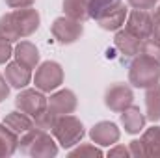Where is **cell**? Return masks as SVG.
Returning <instances> with one entry per match:
<instances>
[{
	"label": "cell",
	"mask_w": 160,
	"mask_h": 158,
	"mask_svg": "<svg viewBox=\"0 0 160 158\" xmlns=\"http://www.w3.org/2000/svg\"><path fill=\"white\" fill-rule=\"evenodd\" d=\"M39 17L36 11L26 9V11H17L11 13L4 19H0V34L4 36V39L13 41L21 36H28L38 28Z\"/></svg>",
	"instance_id": "obj_1"
},
{
	"label": "cell",
	"mask_w": 160,
	"mask_h": 158,
	"mask_svg": "<svg viewBox=\"0 0 160 158\" xmlns=\"http://www.w3.org/2000/svg\"><path fill=\"white\" fill-rule=\"evenodd\" d=\"M160 77V65L155 63V60L151 56H142L140 60H136L132 63V71H130V80L134 82V86L138 87H147V86H155Z\"/></svg>",
	"instance_id": "obj_2"
},
{
	"label": "cell",
	"mask_w": 160,
	"mask_h": 158,
	"mask_svg": "<svg viewBox=\"0 0 160 158\" xmlns=\"http://www.w3.org/2000/svg\"><path fill=\"white\" fill-rule=\"evenodd\" d=\"M52 128H54V136L60 140L62 147L75 145L78 140H82V136H84V126L75 117L60 119V121H56L52 125Z\"/></svg>",
	"instance_id": "obj_3"
},
{
	"label": "cell",
	"mask_w": 160,
	"mask_h": 158,
	"mask_svg": "<svg viewBox=\"0 0 160 158\" xmlns=\"http://www.w3.org/2000/svg\"><path fill=\"white\" fill-rule=\"evenodd\" d=\"M62 82V71L58 63H43L39 73L36 75V86H39L41 89L50 91L54 87H58Z\"/></svg>",
	"instance_id": "obj_4"
},
{
	"label": "cell",
	"mask_w": 160,
	"mask_h": 158,
	"mask_svg": "<svg viewBox=\"0 0 160 158\" xmlns=\"http://www.w3.org/2000/svg\"><path fill=\"white\" fill-rule=\"evenodd\" d=\"M45 104H47L45 97L36 93V91H26V93L17 97V106L22 112H26L30 116H36V117H41L45 114Z\"/></svg>",
	"instance_id": "obj_5"
},
{
	"label": "cell",
	"mask_w": 160,
	"mask_h": 158,
	"mask_svg": "<svg viewBox=\"0 0 160 158\" xmlns=\"http://www.w3.org/2000/svg\"><path fill=\"white\" fill-rule=\"evenodd\" d=\"M65 24H67L65 19H58L54 22L52 32L62 43H73L82 34V24L78 21H69V26H65Z\"/></svg>",
	"instance_id": "obj_6"
},
{
	"label": "cell",
	"mask_w": 160,
	"mask_h": 158,
	"mask_svg": "<svg viewBox=\"0 0 160 158\" xmlns=\"http://www.w3.org/2000/svg\"><path fill=\"white\" fill-rule=\"evenodd\" d=\"M151 30H153V26H151V19L147 13L138 9L130 15V19H128V32L130 34H134L140 39H145L151 34Z\"/></svg>",
	"instance_id": "obj_7"
},
{
	"label": "cell",
	"mask_w": 160,
	"mask_h": 158,
	"mask_svg": "<svg viewBox=\"0 0 160 158\" xmlns=\"http://www.w3.org/2000/svg\"><path fill=\"white\" fill-rule=\"evenodd\" d=\"M132 102V93L125 86H114L106 93V104L112 110H123Z\"/></svg>",
	"instance_id": "obj_8"
},
{
	"label": "cell",
	"mask_w": 160,
	"mask_h": 158,
	"mask_svg": "<svg viewBox=\"0 0 160 158\" xmlns=\"http://www.w3.org/2000/svg\"><path fill=\"white\" fill-rule=\"evenodd\" d=\"M91 138H93L99 145H110V143L118 141L119 132H118V128H116L114 123H99L97 126H93Z\"/></svg>",
	"instance_id": "obj_9"
},
{
	"label": "cell",
	"mask_w": 160,
	"mask_h": 158,
	"mask_svg": "<svg viewBox=\"0 0 160 158\" xmlns=\"http://www.w3.org/2000/svg\"><path fill=\"white\" fill-rule=\"evenodd\" d=\"M125 15H127V7L118 6V7H114L112 11H108L106 15H102V17L99 19V22H101V26H102L104 30H116V28H119L121 24H123Z\"/></svg>",
	"instance_id": "obj_10"
},
{
	"label": "cell",
	"mask_w": 160,
	"mask_h": 158,
	"mask_svg": "<svg viewBox=\"0 0 160 158\" xmlns=\"http://www.w3.org/2000/svg\"><path fill=\"white\" fill-rule=\"evenodd\" d=\"M121 121H123V125H125L127 132L134 134V132H140V130L143 128L145 117L142 116L140 108H130V110H127V112L121 116Z\"/></svg>",
	"instance_id": "obj_11"
},
{
	"label": "cell",
	"mask_w": 160,
	"mask_h": 158,
	"mask_svg": "<svg viewBox=\"0 0 160 158\" xmlns=\"http://www.w3.org/2000/svg\"><path fill=\"white\" fill-rule=\"evenodd\" d=\"M116 43L121 50L125 52V56H134L138 50H140V37H136L134 34H130L128 30L127 32H119Z\"/></svg>",
	"instance_id": "obj_12"
},
{
	"label": "cell",
	"mask_w": 160,
	"mask_h": 158,
	"mask_svg": "<svg viewBox=\"0 0 160 158\" xmlns=\"http://www.w3.org/2000/svg\"><path fill=\"white\" fill-rule=\"evenodd\" d=\"M118 6H119V0H91L88 6V15L101 19L102 15H106L108 11H112Z\"/></svg>",
	"instance_id": "obj_13"
},
{
	"label": "cell",
	"mask_w": 160,
	"mask_h": 158,
	"mask_svg": "<svg viewBox=\"0 0 160 158\" xmlns=\"http://www.w3.org/2000/svg\"><path fill=\"white\" fill-rule=\"evenodd\" d=\"M15 147H17V136L6 126H0V156L13 155Z\"/></svg>",
	"instance_id": "obj_14"
},
{
	"label": "cell",
	"mask_w": 160,
	"mask_h": 158,
	"mask_svg": "<svg viewBox=\"0 0 160 158\" xmlns=\"http://www.w3.org/2000/svg\"><path fill=\"white\" fill-rule=\"evenodd\" d=\"M17 58H19V62H22L26 67H32L34 63H38L39 54H38V50H36L30 43H22V45H19V48H17Z\"/></svg>",
	"instance_id": "obj_15"
},
{
	"label": "cell",
	"mask_w": 160,
	"mask_h": 158,
	"mask_svg": "<svg viewBox=\"0 0 160 158\" xmlns=\"http://www.w3.org/2000/svg\"><path fill=\"white\" fill-rule=\"evenodd\" d=\"M19 65L21 63H11L8 67V80L15 87H24L28 84V80H30V71H24V73L19 75Z\"/></svg>",
	"instance_id": "obj_16"
},
{
	"label": "cell",
	"mask_w": 160,
	"mask_h": 158,
	"mask_svg": "<svg viewBox=\"0 0 160 158\" xmlns=\"http://www.w3.org/2000/svg\"><path fill=\"white\" fill-rule=\"evenodd\" d=\"M6 123H8V126H9L11 130H15V132H26V130L32 128L30 119H26L24 116H21L19 112H11V116L6 119Z\"/></svg>",
	"instance_id": "obj_17"
},
{
	"label": "cell",
	"mask_w": 160,
	"mask_h": 158,
	"mask_svg": "<svg viewBox=\"0 0 160 158\" xmlns=\"http://www.w3.org/2000/svg\"><path fill=\"white\" fill-rule=\"evenodd\" d=\"M65 9L69 11V15H73V17H77V19H86L88 17V7L80 2V0H65Z\"/></svg>",
	"instance_id": "obj_18"
},
{
	"label": "cell",
	"mask_w": 160,
	"mask_h": 158,
	"mask_svg": "<svg viewBox=\"0 0 160 158\" xmlns=\"http://www.w3.org/2000/svg\"><path fill=\"white\" fill-rule=\"evenodd\" d=\"M147 117L151 121H157L160 117V95H158V101H155V89H151L147 93Z\"/></svg>",
	"instance_id": "obj_19"
},
{
	"label": "cell",
	"mask_w": 160,
	"mask_h": 158,
	"mask_svg": "<svg viewBox=\"0 0 160 158\" xmlns=\"http://www.w3.org/2000/svg\"><path fill=\"white\" fill-rule=\"evenodd\" d=\"M143 50H145V56H151V58H158L160 62V45L157 43H153V41H147L145 45H143Z\"/></svg>",
	"instance_id": "obj_20"
},
{
	"label": "cell",
	"mask_w": 160,
	"mask_h": 158,
	"mask_svg": "<svg viewBox=\"0 0 160 158\" xmlns=\"http://www.w3.org/2000/svg\"><path fill=\"white\" fill-rule=\"evenodd\" d=\"M9 56H11V47H9V43L0 37V63H4Z\"/></svg>",
	"instance_id": "obj_21"
},
{
	"label": "cell",
	"mask_w": 160,
	"mask_h": 158,
	"mask_svg": "<svg viewBox=\"0 0 160 158\" xmlns=\"http://www.w3.org/2000/svg\"><path fill=\"white\" fill-rule=\"evenodd\" d=\"M155 2H157V0H130V4H132L134 7H138V9H147V7L155 6Z\"/></svg>",
	"instance_id": "obj_22"
},
{
	"label": "cell",
	"mask_w": 160,
	"mask_h": 158,
	"mask_svg": "<svg viewBox=\"0 0 160 158\" xmlns=\"http://www.w3.org/2000/svg\"><path fill=\"white\" fill-rule=\"evenodd\" d=\"M8 91H9L8 86L4 84V80H2V77H0V101H4V99L8 97Z\"/></svg>",
	"instance_id": "obj_23"
},
{
	"label": "cell",
	"mask_w": 160,
	"mask_h": 158,
	"mask_svg": "<svg viewBox=\"0 0 160 158\" xmlns=\"http://www.w3.org/2000/svg\"><path fill=\"white\" fill-rule=\"evenodd\" d=\"M153 32H155V37L160 41V22H157L155 24V28H153Z\"/></svg>",
	"instance_id": "obj_24"
}]
</instances>
